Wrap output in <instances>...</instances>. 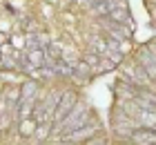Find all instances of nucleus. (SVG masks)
I'll list each match as a JSON object with an SVG mask.
<instances>
[{
	"instance_id": "obj_1",
	"label": "nucleus",
	"mask_w": 156,
	"mask_h": 145,
	"mask_svg": "<svg viewBox=\"0 0 156 145\" xmlns=\"http://www.w3.org/2000/svg\"><path fill=\"white\" fill-rule=\"evenodd\" d=\"M136 47L129 0H0V71L87 87Z\"/></svg>"
},
{
	"instance_id": "obj_2",
	"label": "nucleus",
	"mask_w": 156,
	"mask_h": 145,
	"mask_svg": "<svg viewBox=\"0 0 156 145\" xmlns=\"http://www.w3.org/2000/svg\"><path fill=\"white\" fill-rule=\"evenodd\" d=\"M156 25V0H140ZM107 118L109 141L118 145L156 143V36L134 47L116 69Z\"/></svg>"
}]
</instances>
